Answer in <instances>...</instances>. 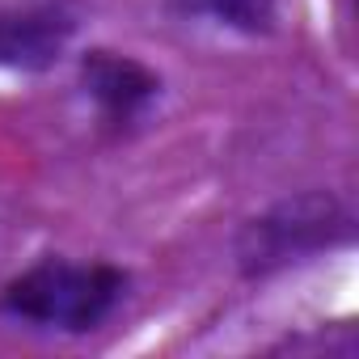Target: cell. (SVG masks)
<instances>
[{"label": "cell", "mask_w": 359, "mask_h": 359, "mask_svg": "<svg viewBox=\"0 0 359 359\" xmlns=\"http://www.w3.org/2000/svg\"><path fill=\"white\" fill-rule=\"evenodd\" d=\"M68 43V22L60 13H18L0 18V64L43 68Z\"/></svg>", "instance_id": "4"}, {"label": "cell", "mask_w": 359, "mask_h": 359, "mask_svg": "<svg viewBox=\"0 0 359 359\" xmlns=\"http://www.w3.org/2000/svg\"><path fill=\"white\" fill-rule=\"evenodd\" d=\"M203 5L233 30H245V34H262L271 30L275 22V9L279 0H203Z\"/></svg>", "instance_id": "5"}, {"label": "cell", "mask_w": 359, "mask_h": 359, "mask_svg": "<svg viewBox=\"0 0 359 359\" xmlns=\"http://www.w3.org/2000/svg\"><path fill=\"white\" fill-rule=\"evenodd\" d=\"M127 279L114 266H72V262H43L13 279L0 296V309L60 330H93L110 317V309L123 300Z\"/></svg>", "instance_id": "2"}, {"label": "cell", "mask_w": 359, "mask_h": 359, "mask_svg": "<svg viewBox=\"0 0 359 359\" xmlns=\"http://www.w3.org/2000/svg\"><path fill=\"white\" fill-rule=\"evenodd\" d=\"M81 81H85V89H89L106 110H114V114H127V110L144 106V102L156 93V76H152L144 64H135V60H127V55H114V51H93V55H85Z\"/></svg>", "instance_id": "3"}, {"label": "cell", "mask_w": 359, "mask_h": 359, "mask_svg": "<svg viewBox=\"0 0 359 359\" xmlns=\"http://www.w3.org/2000/svg\"><path fill=\"white\" fill-rule=\"evenodd\" d=\"M351 233H355V220L342 208V199H334L330 191H300L241 224L233 241L237 271L245 279H262L346 245Z\"/></svg>", "instance_id": "1"}]
</instances>
